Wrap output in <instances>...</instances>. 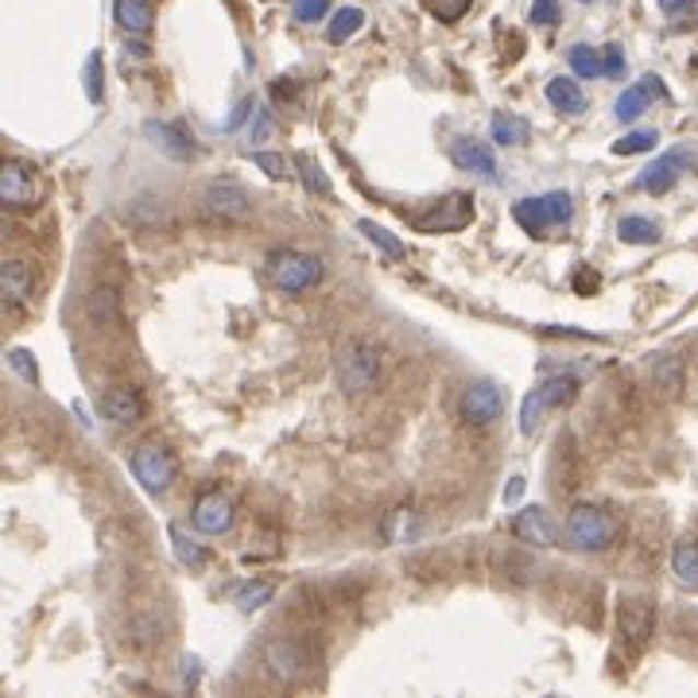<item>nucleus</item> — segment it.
Listing matches in <instances>:
<instances>
[{
  "label": "nucleus",
  "instance_id": "nucleus-1",
  "mask_svg": "<svg viewBox=\"0 0 698 698\" xmlns=\"http://www.w3.org/2000/svg\"><path fill=\"white\" fill-rule=\"evenodd\" d=\"M334 376H338V388L349 396L373 392L381 384V349L369 341H346L334 358Z\"/></svg>",
  "mask_w": 698,
  "mask_h": 698
},
{
  "label": "nucleus",
  "instance_id": "nucleus-2",
  "mask_svg": "<svg viewBox=\"0 0 698 698\" xmlns=\"http://www.w3.org/2000/svg\"><path fill=\"white\" fill-rule=\"evenodd\" d=\"M621 536V524H617L614 512L597 509V504H579V509L567 516V539L579 551H605L614 547Z\"/></svg>",
  "mask_w": 698,
  "mask_h": 698
},
{
  "label": "nucleus",
  "instance_id": "nucleus-3",
  "mask_svg": "<svg viewBox=\"0 0 698 698\" xmlns=\"http://www.w3.org/2000/svg\"><path fill=\"white\" fill-rule=\"evenodd\" d=\"M265 265H268V280L280 291H291V295L311 291L323 280V260L311 253H299V248H276V253H268Z\"/></svg>",
  "mask_w": 698,
  "mask_h": 698
},
{
  "label": "nucleus",
  "instance_id": "nucleus-4",
  "mask_svg": "<svg viewBox=\"0 0 698 698\" xmlns=\"http://www.w3.org/2000/svg\"><path fill=\"white\" fill-rule=\"evenodd\" d=\"M574 213V202L567 190H551V195H539V198H520L512 206V218H516L520 230L528 233H544L551 225H567Z\"/></svg>",
  "mask_w": 698,
  "mask_h": 698
},
{
  "label": "nucleus",
  "instance_id": "nucleus-5",
  "mask_svg": "<svg viewBox=\"0 0 698 698\" xmlns=\"http://www.w3.org/2000/svg\"><path fill=\"white\" fill-rule=\"evenodd\" d=\"M128 462H132V477H137L148 493H163V489L175 481V474H179V462H175V454H171L160 439H144Z\"/></svg>",
  "mask_w": 698,
  "mask_h": 698
},
{
  "label": "nucleus",
  "instance_id": "nucleus-6",
  "mask_svg": "<svg viewBox=\"0 0 698 698\" xmlns=\"http://www.w3.org/2000/svg\"><path fill=\"white\" fill-rule=\"evenodd\" d=\"M579 396V381L574 376H551L544 381L539 388H532L520 404V434H532L539 427V416L551 408H562V404H571Z\"/></svg>",
  "mask_w": 698,
  "mask_h": 698
},
{
  "label": "nucleus",
  "instance_id": "nucleus-7",
  "mask_svg": "<svg viewBox=\"0 0 698 698\" xmlns=\"http://www.w3.org/2000/svg\"><path fill=\"white\" fill-rule=\"evenodd\" d=\"M43 195L39 171L32 167L27 160H4L0 163V202L9 210H27L35 206Z\"/></svg>",
  "mask_w": 698,
  "mask_h": 698
},
{
  "label": "nucleus",
  "instance_id": "nucleus-8",
  "mask_svg": "<svg viewBox=\"0 0 698 698\" xmlns=\"http://www.w3.org/2000/svg\"><path fill=\"white\" fill-rule=\"evenodd\" d=\"M202 210L218 222H245L253 213V198L241 183L233 179H213L210 187L202 190Z\"/></svg>",
  "mask_w": 698,
  "mask_h": 698
},
{
  "label": "nucleus",
  "instance_id": "nucleus-9",
  "mask_svg": "<svg viewBox=\"0 0 698 698\" xmlns=\"http://www.w3.org/2000/svg\"><path fill=\"white\" fill-rule=\"evenodd\" d=\"M469 222H474V198L469 195H446L443 202H434L431 213H411V225L419 233H454Z\"/></svg>",
  "mask_w": 698,
  "mask_h": 698
},
{
  "label": "nucleus",
  "instance_id": "nucleus-10",
  "mask_svg": "<svg viewBox=\"0 0 698 698\" xmlns=\"http://www.w3.org/2000/svg\"><path fill=\"white\" fill-rule=\"evenodd\" d=\"M501 408H504V388L493 381L466 384V392H462V400H458V411L469 427H489L493 419H501Z\"/></svg>",
  "mask_w": 698,
  "mask_h": 698
},
{
  "label": "nucleus",
  "instance_id": "nucleus-11",
  "mask_svg": "<svg viewBox=\"0 0 698 698\" xmlns=\"http://www.w3.org/2000/svg\"><path fill=\"white\" fill-rule=\"evenodd\" d=\"M265 672L272 675L276 683H283V687L303 679V675H307V652H303V644L291 637H272L265 644Z\"/></svg>",
  "mask_w": 698,
  "mask_h": 698
},
{
  "label": "nucleus",
  "instance_id": "nucleus-12",
  "mask_svg": "<svg viewBox=\"0 0 698 698\" xmlns=\"http://www.w3.org/2000/svg\"><path fill=\"white\" fill-rule=\"evenodd\" d=\"M690 163H695V152H687V148L664 152L656 163H648V167L640 171V187H644L648 195H667V190L675 187V179H679Z\"/></svg>",
  "mask_w": 698,
  "mask_h": 698
},
{
  "label": "nucleus",
  "instance_id": "nucleus-13",
  "mask_svg": "<svg viewBox=\"0 0 698 698\" xmlns=\"http://www.w3.org/2000/svg\"><path fill=\"white\" fill-rule=\"evenodd\" d=\"M190 520H195V528L202 536H222V532L233 528V501L225 493H218V489H210V493H202L195 501Z\"/></svg>",
  "mask_w": 698,
  "mask_h": 698
},
{
  "label": "nucleus",
  "instance_id": "nucleus-14",
  "mask_svg": "<svg viewBox=\"0 0 698 698\" xmlns=\"http://www.w3.org/2000/svg\"><path fill=\"white\" fill-rule=\"evenodd\" d=\"M144 137L152 140L155 148H160L167 160H195V140H190V132L183 125H171V120H144Z\"/></svg>",
  "mask_w": 698,
  "mask_h": 698
},
{
  "label": "nucleus",
  "instance_id": "nucleus-15",
  "mask_svg": "<svg viewBox=\"0 0 698 698\" xmlns=\"http://www.w3.org/2000/svg\"><path fill=\"white\" fill-rule=\"evenodd\" d=\"M102 416L117 427H132L144 416V396L132 384H113L102 392Z\"/></svg>",
  "mask_w": 698,
  "mask_h": 698
},
{
  "label": "nucleus",
  "instance_id": "nucleus-16",
  "mask_svg": "<svg viewBox=\"0 0 698 698\" xmlns=\"http://www.w3.org/2000/svg\"><path fill=\"white\" fill-rule=\"evenodd\" d=\"M512 532L532 547L559 544V528H555V520L547 516V509H539V504H528L524 512H516V516H512Z\"/></svg>",
  "mask_w": 698,
  "mask_h": 698
},
{
  "label": "nucleus",
  "instance_id": "nucleus-17",
  "mask_svg": "<svg viewBox=\"0 0 698 698\" xmlns=\"http://www.w3.org/2000/svg\"><path fill=\"white\" fill-rule=\"evenodd\" d=\"M451 160H454V167L474 171L481 179H497V155H493V148L481 144V140H454Z\"/></svg>",
  "mask_w": 698,
  "mask_h": 698
},
{
  "label": "nucleus",
  "instance_id": "nucleus-18",
  "mask_svg": "<svg viewBox=\"0 0 698 698\" xmlns=\"http://www.w3.org/2000/svg\"><path fill=\"white\" fill-rule=\"evenodd\" d=\"M664 94H667L664 82H660L656 74H648L644 82L629 85V90H625V94L617 97V105H614L617 120H625V125H629V120H637L640 113H644L648 105H652V97H664Z\"/></svg>",
  "mask_w": 698,
  "mask_h": 698
},
{
  "label": "nucleus",
  "instance_id": "nucleus-19",
  "mask_svg": "<svg viewBox=\"0 0 698 698\" xmlns=\"http://www.w3.org/2000/svg\"><path fill=\"white\" fill-rule=\"evenodd\" d=\"M0 291H4L9 307H24L35 291V268L27 260H9L4 272H0Z\"/></svg>",
  "mask_w": 698,
  "mask_h": 698
},
{
  "label": "nucleus",
  "instance_id": "nucleus-20",
  "mask_svg": "<svg viewBox=\"0 0 698 698\" xmlns=\"http://www.w3.org/2000/svg\"><path fill=\"white\" fill-rule=\"evenodd\" d=\"M621 637L629 640L632 648H640L648 637H652V605L640 602V597L621 602Z\"/></svg>",
  "mask_w": 698,
  "mask_h": 698
},
{
  "label": "nucleus",
  "instance_id": "nucleus-21",
  "mask_svg": "<svg viewBox=\"0 0 698 698\" xmlns=\"http://www.w3.org/2000/svg\"><path fill=\"white\" fill-rule=\"evenodd\" d=\"M128 222L132 225H144V230H155V225H167L171 222V206L163 195H140L128 202Z\"/></svg>",
  "mask_w": 698,
  "mask_h": 698
},
{
  "label": "nucleus",
  "instance_id": "nucleus-22",
  "mask_svg": "<svg viewBox=\"0 0 698 698\" xmlns=\"http://www.w3.org/2000/svg\"><path fill=\"white\" fill-rule=\"evenodd\" d=\"M113 16L125 35H148L152 32V4L148 0H113Z\"/></svg>",
  "mask_w": 698,
  "mask_h": 698
},
{
  "label": "nucleus",
  "instance_id": "nucleus-23",
  "mask_svg": "<svg viewBox=\"0 0 698 698\" xmlns=\"http://www.w3.org/2000/svg\"><path fill=\"white\" fill-rule=\"evenodd\" d=\"M672 574L683 590L698 594V544L695 539H679L672 547Z\"/></svg>",
  "mask_w": 698,
  "mask_h": 698
},
{
  "label": "nucleus",
  "instance_id": "nucleus-24",
  "mask_svg": "<svg viewBox=\"0 0 698 698\" xmlns=\"http://www.w3.org/2000/svg\"><path fill=\"white\" fill-rule=\"evenodd\" d=\"M544 94H547V102H551L555 109H562V113H582V109H586V94H582V85L574 82V78H551Z\"/></svg>",
  "mask_w": 698,
  "mask_h": 698
},
{
  "label": "nucleus",
  "instance_id": "nucleus-25",
  "mask_svg": "<svg viewBox=\"0 0 698 698\" xmlns=\"http://www.w3.org/2000/svg\"><path fill=\"white\" fill-rule=\"evenodd\" d=\"M489 132H493V144L501 148H516L528 140V120L516 117V113H493L489 120Z\"/></svg>",
  "mask_w": 698,
  "mask_h": 698
},
{
  "label": "nucleus",
  "instance_id": "nucleus-26",
  "mask_svg": "<svg viewBox=\"0 0 698 698\" xmlns=\"http://www.w3.org/2000/svg\"><path fill=\"white\" fill-rule=\"evenodd\" d=\"M617 237H621L625 245H656L660 225L652 222V218H644V213H629V218L617 222Z\"/></svg>",
  "mask_w": 698,
  "mask_h": 698
},
{
  "label": "nucleus",
  "instance_id": "nucleus-27",
  "mask_svg": "<svg viewBox=\"0 0 698 698\" xmlns=\"http://www.w3.org/2000/svg\"><path fill=\"white\" fill-rule=\"evenodd\" d=\"M381 536L388 544H408V539L419 536V516L411 509H392L381 524Z\"/></svg>",
  "mask_w": 698,
  "mask_h": 698
},
{
  "label": "nucleus",
  "instance_id": "nucleus-28",
  "mask_svg": "<svg viewBox=\"0 0 698 698\" xmlns=\"http://www.w3.org/2000/svg\"><path fill=\"white\" fill-rule=\"evenodd\" d=\"M295 167H299V179H303V187H307L311 195H323V198L334 195L330 175H326L323 163H318L311 152H299V155H295Z\"/></svg>",
  "mask_w": 698,
  "mask_h": 698
},
{
  "label": "nucleus",
  "instance_id": "nucleus-29",
  "mask_svg": "<svg viewBox=\"0 0 698 698\" xmlns=\"http://www.w3.org/2000/svg\"><path fill=\"white\" fill-rule=\"evenodd\" d=\"M365 27V12L361 9H353V4H346V9H338L330 16V27H326V39L330 43H346V39H353V35Z\"/></svg>",
  "mask_w": 698,
  "mask_h": 698
},
{
  "label": "nucleus",
  "instance_id": "nucleus-30",
  "mask_svg": "<svg viewBox=\"0 0 698 698\" xmlns=\"http://www.w3.org/2000/svg\"><path fill=\"white\" fill-rule=\"evenodd\" d=\"M567 62H571V70L579 78H605V59L594 47H586V43H574L571 51H567Z\"/></svg>",
  "mask_w": 698,
  "mask_h": 698
},
{
  "label": "nucleus",
  "instance_id": "nucleus-31",
  "mask_svg": "<svg viewBox=\"0 0 698 698\" xmlns=\"http://www.w3.org/2000/svg\"><path fill=\"white\" fill-rule=\"evenodd\" d=\"M272 597H276V586H272V582L260 579V582H245V586L237 590V597H233V602H237L241 614H256V609H265Z\"/></svg>",
  "mask_w": 698,
  "mask_h": 698
},
{
  "label": "nucleus",
  "instance_id": "nucleus-32",
  "mask_svg": "<svg viewBox=\"0 0 698 698\" xmlns=\"http://www.w3.org/2000/svg\"><path fill=\"white\" fill-rule=\"evenodd\" d=\"M167 532H171V547H175V555H179L183 567H195V571H198V567H206V551L187 536V532L179 528V524H171Z\"/></svg>",
  "mask_w": 698,
  "mask_h": 698
},
{
  "label": "nucleus",
  "instance_id": "nucleus-33",
  "mask_svg": "<svg viewBox=\"0 0 698 698\" xmlns=\"http://www.w3.org/2000/svg\"><path fill=\"white\" fill-rule=\"evenodd\" d=\"M358 230L365 233L369 245H376L384 256H392V260H400V256H404V245H400V241H396V237H392V233L384 230V225H376V222H369V218H361Z\"/></svg>",
  "mask_w": 698,
  "mask_h": 698
},
{
  "label": "nucleus",
  "instance_id": "nucleus-34",
  "mask_svg": "<svg viewBox=\"0 0 698 698\" xmlns=\"http://www.w3.org/2000/svg\"><path fill=\"white\" fill-rule=\"evenodd\" d=\"M660 140L656 128H632V132H625L621 140L614 144V155H637V152H652Z\"/></svg>",
  "mask_w": 698,
  "mask_h": 698
},
{
  "label": "nucleus",
  "instance_id": "nucleus-35",
  "mask_svg": "<svg viewBox=\"0 0 698 698\" xmlns=\"http://www.w3.org/2000/svg\"><path fill=\"white\" fill-rule=\"evenodd\" d=\"M117 303H120V295L113 288H94V295H90V315L105 323V318L117 315Z\"/></svg>",
  "mask_w": 698,
  "mask_h": 698
},
{
  "label": "nucleus",
  "instance_id": "nucleus-36",
  "mask_svg": "<svg viewBox=\"0 0 698 698\" xmlns=\"http://www.w3.org/2000/svg\"><path fill=\"white\" fill-rule=\"evenodd\" d=\"M85 97L102 102V51H94L85 59Z\"/></svg>",
  "mask_w": 698,
  "mask_h": 698
},
{
  "label": "nucleus",
  "instance_id": "nucleus-37",
  "mask_svg": "<svg viewBox=\"0 0 698 698\" xmlns=\"http://www.w3.org/2000/svg\"><path fill=\"white\" fill-rule=\"evenodd\" d=\"M253 163L265 171L268 179H288V175H291L288 160H283V155H276V152H253Z\"/></svg>",
  "mask_w": 698,
  "mask_h": 698
},
{
  "label": "nucleus",
  "instance_id": "nucleus-38",
  "mask_svg": "<svg viewBox=\"0 0 698 698\" xmlns=\"http://www.w3.org/2000/svg\"><path fill=\"white\" fill-rule=\"evenodd\" d=\"M562 20V9H559V0H532V24L539 27H551Z\"/></svg>",
  "mask_w": 698,
  "mask_h": 698
},
{
  "label": "nucleus",
  "instance_id": "nucleus-39",
  "mask_svg": "<svg viewBox=\"0 0 698 698\" xmlns=\"http://www.w3.org/2000/svg\"><path fill=\"white\" fill-rule=\"evenodd\" d=\"M272 109H265V105H256L253 109V120H248V140H268L272 137Z\"/></svg>",
  "mask_w": 698,
  "mask_h": 698
},
{
  "label": "nucleus",
  "instance_id": "nucleus-40",
  "mask_svg": "<svg viewBox=\"0 0 698 698\" xmlns=\"http://www.w3.org/2000/svg\"><path fill=\"white\" fill-rule=\"evenodd\" d=\"M330 12V0H295V20L299 24H315Z\"/></svg>",
  "mask_w": 698,
  "mask_h": 698
},
{
  "label": "nucleus",
  "instance_id": "nucleus-41",
  "mask_svg": "<svg viewBox=\"0 0 698 698\" xmlns=\"http://www.w3.org/2000/svg\"><path fill=\"white\" fill-rule=\"evenodd\" d=\"M9 365L16 369V373L24 376L27 384L39 381V369H35V361H32V353H27V349H12V353H9Z\"/></svg>",
  "mask_w": 698,
  "mask_h": 698
},
{
  "label": "nucleus",
  "instance_id": "nucleus-42",
  "mask_svg": "<svg viewBox=\"0 0 698 698\" xmlns=\"http://www.w3.org/2000/svg\"><path fill=\"white\" fill-rule=\"evenodd\" d=\"M602 59H605V78H621L625 74V55H621V47H617V43H609V47H605Z\"/></svg>",
  "mask_w": 698,
  "mask_h": 698
},
{
  "label": "nucleus",
  "instance_id": "nucleus-43",
  "mask_svg": "<svg viewBox=\"0 0 698 698\" xmlns=\"http://www.w3.org/2000/svg\"><path fill=\"white\" fill-rule=\"evenodd\" d=\"M574 291H579V295H594V291H597V276L590 272V268H579V272H574Z\"/></svg>",
  "mask_w": 698,
  "mask_h": 698
},
{
  "label": "nucleus",
  "instance_id": "nucleus-44",
  "mask_svg": "<svg viewBox=\"0 0 698 698\" xmlns=\"http://www.w3.org/2000/svg\"><path fill=\"white\" fill-rule=\"evenodd\" d=\"M198 679H202V664H198V656H183V683H187V687H198Z\"/></svg>",
  "mask_w": 698,
  "mask_h": 698
},
{
  "label": "nucleus",
  "instance_id": "nucleus-45",
  "mask_svg": "<svg viewBox=\"0 0 698 698\" xmlns=\"http://www.w3.org/2000/svg\"><path fill=\"white\" fill-rule=\"evenodd\" d=\"M656 376L667 384V388H675V384H679V365H675V361H664V365H656Z\"/></svg>",
  "mask_w": 698,
  "mask_h": 698
},
{
  "label": "nucleus",
  "instance_id": "nucleus-46",
  "mask_svg": "<svg viewBox=\"0 0 698 698\" xmlns=\"http://www.w3.org/2000/svg\"><path fill=\"white\" fill-rule=\"evenodd\" d=\"M690 9H695V0H660V12H667V16H679Z\"/></svg>",
  "mask_w": 698,
  "mask_h": 698
},
{
  "label": "nucleus",
  "instance_id": "nucleus-47",
  "mask_svg": "<svg viewBox=\"0 0 698 698\" xmlns=\"http://www.w3.org/2000/svg\"><path fill=\"white\" fill-rule=\"evenodd\" d=\"M520 493H524V477H512L509 481V489H504V501H520Z\"/></svg>",
  "mask_w": 698,
  "mask_h": 698
},
{
  "label": "nucleus",
  "instance_id": "nucleus-48",
  "mask_svg": "<svg viewBox=\"0 0 698 698\" xmlns=\"http://www.w3.org/2000/svg\"><path fill=\"white\" fill-rule=\"evenodd\" d=\"M582 4H594V0H582Z\"/></svg>",
  "mask_w": 698,
  "mask_h": 698
}]
</instances>
